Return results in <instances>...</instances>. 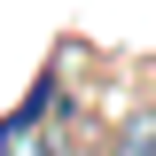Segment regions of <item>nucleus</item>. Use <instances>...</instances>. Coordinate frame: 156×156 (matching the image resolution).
<instances>
[{"label":"nucleus","mask_w":156,"mask_h":156,"mask_svg":"<svg viewBox=\"0 0 156 156\" xmlns=\"http://www.w3.org/2000/svg\"><path fill=\"white\" fill-rule=\"evenodd\" d=\"M109 156H156V117H125L109 140Z\"/></svg>","instance_id":"1"}]
</instances>
